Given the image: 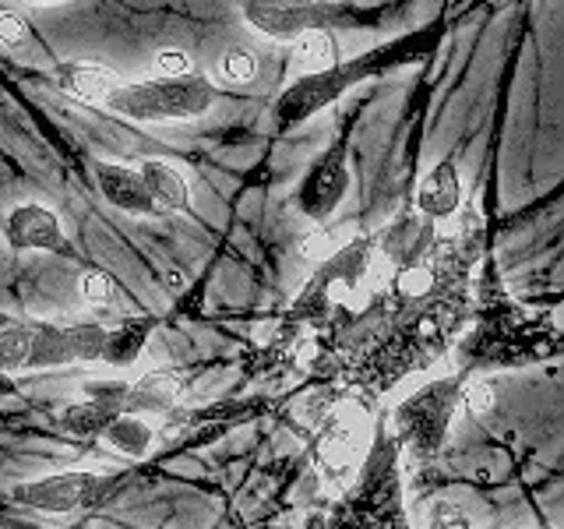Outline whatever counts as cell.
<instances>
[{
  "label": "cell",
  "mask_w": 564,
  "mask_h": 529,
  "mask_svg": "<svg viewBox=\"0 0 564 529\" xmlns=\"http://www.w3.org/2000/svg\"><path fill=\"white\" fill-rule=\"evenodd\" d=\"M216 102V85L205 75H176V78H149L117 85L110 96L102 99L106 110H113L128 120L141 123H181L194 120L212 110Z\"/></svg>",
  "instance_id": "obj_1"
},
{
  "label": "cell",
  "mask_w": 564,
  "mask_h": 529,
  "mask_svg": "<svg viewBox=\"0 0 564 529\" xmlns=\"http://www.w3.org/2000/svg\"><path fill=\"white\" fill-rule=\"evenodd\" d=\"M402 46H381L375 53H364L360 61H339L325 71H311L300 82H293L286 93L279 96L275 102V120L282 128H290V123H300L307 120L311 114H317L322 106L335 102L343 93H349L352 85L364 82L367 75H375V71L388 67L395 57H399Z\"/></svg>",
  "instance_id": "obj_2"
},
{
  "label": "cell",
  "mask_w": 564,
  "mask_h": 529,
  "mask_svg": "<svg viewBox=\"0 0 564 529\" xmlns=\"http://www.w3.org/2000/svg\"><path fill=\"white\" fill-rule=\"evenodd\" d=\"M106 490H110L106 476L67 469V473H53V476H40V481L18 484L11 490V498L32 511H43V516H70V511L96 505Z\"/></svg>",
  "instance_id": "obj_3"
},
{
  "label": "cell",
  "mask_w": 564,
  "mask_h": 529,
  "mask_svg": "<svg viewBox=\"0 0 564 529\" xmlns=\"http://www.w3.org/2000/svg\"><path fill=\"white\" fill-rule=\"evenodd\" d=\"M343 14V8L325 4V0H247L243 4L247 25L275 43H293L311 29H328V22Z\"/></svg>",
  "instance_id": "obj_4"
},
{
  "label": "cell",
  "mask_w": 564,
  "mask_h": 529,
  "mask_svg": "<svg viewBox=\"0 0 564 529\" xmlns=\"http://www.w3.org/2000/svg\"><path fill=\"white\" fill-rule=\"evenodd\" d=\"M455 402H458L455 381H434L402 402V410H399L402 431L413 438V445L420 452H434L441 441H445V431L455 417Z\"/></svg>",
  "instance_id": "obj_5"
},
{
  "label": "cell",
  "mask_w": 564,
  "mask_h": 529,
  "mask_svg": "<svg viewBox=\"0 0 564 529\" xmlns=\"http://www.w3.org/2000/svg\"><path fill=\"white\" fill-rule=\"evenodd\" d=\"M4 234L14 251H50L61 258H75V244L67 240L61 219L53 216L46 205H35V202L14 205L8 212Z\"/></svg>",
  "instance_id": "obj_6"
},
{
  "label": "cell",
  "mask_w": 564,
  "mask_h": 529,
  "mask_svg": "<svg viewBox=\"0 0 564 529\" xmlns=\"http://www.w3.org/2000/svg\"><path fill=\"white\" fill-rule=\"evenodd\" d=\"M346 187H349V170H346V145L335 141V145L317 159L311 166V173L304 176L300 184V208L307 212L311 219H328L339 202L346 198Z\"/></svg>",
  "instance_id": "obj_7"
},
{
  "label": "cell",
  "mask_w": 564,
  "mask_h": 529,
  "mask_svg": "<svg viewBox=\"0 0 564 529\" xmlns=\"http://www.w3.org/2000/svg\"><path fill=\"white\" fill-rule=\"evenodd\" d=\"M96 184L102 191V198L113 208L128 212V216H155L159 205L152 202V194L141 184V176L120 163H96Z\"/></svg>",
  "instance_id": "obj_8"
},
{
  "label": "cell",
  "mask_w": 564,
  "mask_h": 529,
  "mask_svg": "<svg viewBox=\"0 0 564 529\" xmlns=\"http://www.w3.org/2000/svg\"><path fill=\"white\" fill-rule=\"evenodd\" d=\"M53 78H57V88L64 96L78 102H102L120 85L110 67L88 64V61H64L53 71Z\"/></svg>",
  "instance_id": "obj_9"
},
{
  "label": "cell",
  "mask_w": 564,
  "mask_h": 529,
  "mask_svg": "<svg viewBox=\"0 0 564 529\" xmlns=\"http://www.w3.org/2000/svg\"><path fill=\"white\" fill-rule=\"evenodd\" d=\"M463 202V181H458V166L452 159L437 163L434 170H427V176L416 187V208L431 219H448L452 212Z\"/></svg>",
  "instance_id": "obj_10"
},
{
  "label": "cell",
  "mask_w": 564,
  "mask_h": 529,
  "mask_svg": "<svg viewBox=\"0 0 564 529\" xmlns=\"http://www.w3.org/2000/svg\"><path fill=\"white\" fill-rule=\"evenodd\" d=\"M181 396V378L173 370H149L123 392V413H166Z\"/></svg>",
  "instance_id": "obj_11"
},
{
  "label": "cell",
  "mask_w": 564,
  "mask_h": 529,
  "mask_svg": "<svg viewBox=\"0 0 564 529\" xmlns=\"http://www.w3.org/2000/svg\"><path fill=\"white\" fill-rule=\"evenodd\" d=\"M141 184L152 194V202L159 205V212H184L191 205V191L187 181L181 176V170L163 163V159H145L141 163Z\"/></svg>",
  "instance_id": "obj_12"
},
{
  "label": "cell",
  "mask_w": 564,
  "mask_h": 529,
  "mask_svg": "<svg viewBox=\"0 0 564 529\" xmlns=\"http://www.w3.org/2000/svg\"><path fill=\"white\" fill-rule=\"evenodd\" d=\"M155 328V317H123V322L110 332L106 328V343H102V364H113V367H128L141 357L145 349L149 335Z\"/></svg>",
  "instance_id": "obj_13"
},
{
  "label": "cell",
  "mask_w": 564,
  "mask_h": 529,
  "mask_svg": "<svg viewBox=\"0 0 564 529\" xmlns=\"http://www.w3.org/2000/svg\"><path fill=\"white\" fill-rule=\"evenodd\" d=\"M152 423L141 417V413H117L110 423L102 428V441L110 449H117L120 455H131L141 458L152 449Z\"/></svg>",
  "instance_id": "obj_14"
},
{
  "label": "cell",
  "mask_w": 564,
  "mask_h": 529,
  "mask_svg": "<svg viewBox=\"0 0 564 529\" xmlns=\"http://www.w3.org/2000/svg\"><path fill=\"white\" fill-rule=\"evenodd\" d=\"M293 61L300 71H325L332 64H339V43L328 29H311L293 40Z\"/></svg>",
  "instance_id": "obj_15"
},
{
  "label": "cell",
  "mask_w": 564,
  "mask_h": 529,
  "mask_svg": "<svg viewBox=\"0 0 564 529\" xmlns=\"http://www.w3.org/2000/svg\"><path fill=\"white\" fill-rule=\"evenodd\" d=\"M61 364H70V349H67L64 328H57V325L32 328V346H29L25 367L43 370V367H61Z\"/></svg>",
  "instance_id": "obj_16"
},
{
  "label": "cell",
  "mask_w": 564,
  "mask_h": 529,
  "mask_svg": "<svg viewBox=\"0 0 564 529\" xmlns=\"http://www.w3.org/2000/svg\"><path fill=\"white\" fill-rule=\"evenodd\" d=\"M117 413L113 410H106V406L93 402V399H85V402H75V406H67V410L61 413V428L67 434H78V438H93V434H102V428L110 423Z\"/></svg>",
  "instance_id": "obj_17"
},
{
  "label": "cell",
  "mask_w": 564,
  "mask_h": 529,
  "mask_svg": "<svg viewBox=\"0 0 564 529\" xmlns=\"http://www.w3.org/2000/svg\"><path fill=\"white\" fill-rule=\"evenodd\" d=\"M67 335V349H70V360H82V364H93L102 357V343H106V328L96 322H85V325H70L64 328Z\"/></svg>",
  "instance_id": "obj_18"
},
{
  "label": "cell",
  "mask_w": 564,
  "mask_h": 529,
  "mask_svg": "<svg viewBox=\"0 0 564 529\" xmlns=\"http://www.w3.org/2000/svg\"><path fill=\"white\" fill-rule=\"evenodd\" d=\"M29 346H32V328L29 325H11L0 332V370H18L29 360Z\"/></svg>",
  "instance_id": "obj_19"
},
{
  "label": "cell",
  "mask_w": 564,
  "mask_h": 529,
  "mask_svg": "<svg viewBox=\"0 0 564 529\" xmlns=\"http://www.w3.org/2000/svg\"><path fill=\"white\" fill-rule=\"evenodd\" d=\"M216 71H219V78L226 85H247V82H254V75H258V57L251 50L234 46V50H226L219 57Z\"/></svg>",
  "instance_id": "obj_20"
},
{
  "label": "cell",
  "mask_w": 564,
  "mask_h": 529,
  "mask_svg": "<svg viewBox=\"0 0 564 529\" xmlns=\"http://www.w3.org/2000/svg\"><path fill=\"white\" fill-rule=\"evenodd\" d=\"M395 290L402 296H427L434 290V272L423 269V264H405L395 276Z\"/></svg>",
  "instance_id": "obj_21"
},
{
  "label": "cell",
  "mask_w": 564,
  "mask_h": 529,
  "mask_svg": "<svg viewBox=\"0 0 564 529\" xmlns=\"http://www.w3.org/2000/svg\"><path fill=\"white\" fill-rule=\"evenodd\" d=\"M458 399L466 402V410L473 417H487L494 410V402H498V396H494V385H487V381H473L466 388H458Z\"/></svg>",
  "instance_id": "obj_22"
},
{
  "label": "cell",
  "mask_w": 564,
  "mask_h": 529,
  "mask_svg": "<svg viewBox=\"0 0 564 529\" xmlns=\"http://www.w3.org/2000/svg\"><path fill=\"white\" fill-rule=\"evenodd\" d=\"M78 293H82L85 304L102 307V304H110L113 287H110V279H106L102 272H82V279H78Z\"/></svg>",
  "instance_id": "obj_23"
},
{
  "label": "cell",
  "mask_w": 564,
  "mask_h": 529,
  "mask_svg": "<svg viewBox=\"0 0 564 529\" xmlns=\"http://www.w3.org/2000/svg\"><path fill=\"white\" fill-rule=\"evenodd\" d=\"M152 64H155V75L159 78H176V75H191V71H194L187 53L184 50H170V46L159 50Z\"/></svg>",
  "instance_id": "obj_24"
},
{
  "label": "cell",
  "mask_w": 564,
  "mask_h": 529,
  "mask_svg": "<svg viewBox=\"0 0 564 529\" xmlns=\"http://www.w3.org/2000/svg\"><path fill=\"white\" fill-rule=\"evenodd\" d=\"M300 255H304L307 261H328L339 251H335V240H332L328 229H314V234H307L304 240H300Z\"/></svg>",
  "instance_id": "obj_25"
},
{
  "label": "cell",
  "mask_w": 564,
  "mask_h": 529,
  "mask_svg": "<svg viewBox=\"0 0 564 529\" xmlns=\"http://www.w3.org/2000/svg\"><path fill=\"white\" fill-rule=\"evenodd\" d=\"M25 40H29V29H25L22 18L11 14V11H0V46H4V50H22Z\"/></svg>",
  "instance_id": "obj_26"
},
{
  "label": "cell",
  "mask_w": 564,
  "mask_h": 529,
  "mask_svg": "<svg viewBox=\"0 0 564 529\" xmlns=\"http://www.w3.org/2000/svg\"><path fill=\"white\" fill-rule=\"evenodd\" d=\"M431 529H469V519L463 516V508L452 501H434L431 508Z\"/></svg>",
  "instance_id": "obj_27"
},
{
  "label": "cell",
  "mask_w": 564,
  "mask_h": 529,
  "mask_svg": "<svg viewBox=\"0 0 564 529\" xmlns=\"http://www.w3.org/2000/svg\"><path fill=\"white\" fill-rule=\"evenodd\" d=\"M166 287H173V290H184V276H181V272H166Z\"/></svg>",
  "instance_id": "obj_28"
},
{
  "label": "cell",
  "mask_w": 564,
  "mask_h": 529,
  "mask_svg": "<svg viewBox=\"0 0 564 529\" xmlns=\"http://www.w3.org/2000/svg\"><path fill=\"white\" fill-rule=\"evenodd\" d=\"M0 392H14V385L4 378V370H0Z\"/></svg>",
  "instance_id": "obj_29"
},
{
  "label": "cell",
  "mask_w": 564,
  "mask_h": 529,
  "mask_svg": "<svg viewBox=\"0 0 564 529\" xmlns=\"http://www.w3.org/2000/svg\"><path fill=\"white\" fill-rule=\"evenodd\" d=\"M29 4H40V8H50V4H64V0H29Z\"/></svg>",
  "instance_id": "obj_30"
}]
</instances>
